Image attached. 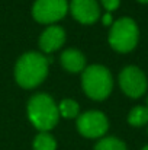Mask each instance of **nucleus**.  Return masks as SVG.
I'll return each mask as SVG.
<instances>
[{
    "label": "nucleus",
    "mask_w": 148,
    "mask_h": 150,
    "mask_svg": "<svg viewBox=\"0 0 148 150\" xmlns=\"http://www.w3.org/2000/svg\"><path fill=\"white\" fill-rule=\"evenodd\" d=\"M48 76V60L41 52L29 51L22 54L15 66L16 83L23 89L39 86Z\"/></svg>",
    "instance_id": "nucleus-1"
},
{
    "label": "nucleus",
    "mask_w": 148,
    "mask_h": 150,
    "mask_svg": "<svg viewBox=\"0 0 148 150\" xmlns=\"http://www.w3.org/2000/svg\"><path fill=\"white\" fill-rule=\"evenodd\" d=\"M26 112L31 124L39 130V133H48L60 120L58 105L48 93L34 95L28 102Z\"/></svg>",
    "instance_id": "nucleus-2"
},
{
    "label": "nucleus",
    "mask_w": 148,
    "mask_h": 150,
    "mask_svg": "<svg viewBox=\"0 0 148 150\" xmlns=\"http://www.w3.org/2000/svg\"><path fill=\"white\" fill-rule=\"evenodd\" d=\"M81 88L93 100H105L113 89V77L107 67L92 64L81 73Z\"/></svg>",
    "instance_id": "nucleus-3"
},
{
    "label": "nucleus",
    "mask_w": 148,
    "mask_h": 150,
    "mask_svg": "<svg viewBox=\"0 0 148 150\" xmlns=\"http://www.w3.org/2000/svg\"><path fill=\"white\" fill-rule=\"evenodd\" d=\"M107 41L113 50L121 54H126L135 50L140 41V29L137 22L132 18H119L112 23Z\"/></svg>",
    "instance_id": "nucleus-4"
},
{
    "label": "nucleus",
    "mask_w": 148,
    "mask_h": 150,
    "mask_svg": "<svg viewBox=\"0 0 148 150\" xmlns=\"http://www.w3.org/2000/svg\"><path fill=\"white\" fill-rule=\"evenodd\" d=\"M118 82H119V88L122 89V92L132 99H138L144 96L148 89L147 76L137 66L123 67L119 73Z\"/></svg>",
    "instance_id": "nucleus-5"
},
{
    "label": "nucleus",
    "mask_w": 148,
    "mask_h": 150,
    "mask_svg": "<svg viewBox=\"0 0 148 150\" xmlns=\"http://www.w3.org/2000/svg\"><path fill=\"white\" fill-rule=\"evenodd\" d=\"M68 12L67 0H35L32 6V18L44 25H55Z\"/></svg>",
    "instance_id": "nucleus-6"
},
{
    "label": "nucleus",
    "mask_w": 148,
    "mask_h": 150,
    "mask_svg": "<svg viewBox=\"0 0 148 150\" xmlns=\"http://www.w3.org/2000/svg\"><path fill=\"white\" fill-rule=\"evenodd\" d=\"M77 131L86 139H102L109 130L107 117L100 111H87L77 117Z\"/></svg>",
    "instance_id": "nucleus-7"
},
{
    "label": "nucleus",
    "mask_w": 148,
    "mask_h": 150,
    "mask_svg": "<svg viewBox=\"0 0 148 150\" xmlns=\"http://www.w3.org/2000/svg\"><path fill=\"white\" fill-rule=\"evenodd\" d=\"M68 9L73 18L84 25L95 23L100 18V6L96 0H71Z\"/></svg>",
    "instance_id": "nucleus-8"
},
{
    "label": "nucleus",
    "mask_w": 148,
    "mask_h": 150,
    "mask_svg": "<svg viewBox=\"0 0 148 150\" xmlns=\"http://www.w3.org/2000/svg\"><path fill=\"white\" fill-rule=\"evenodd\" d=\"M65 42V31L58 25H49L39 37V48L45 54L58 51Z\"/></svg>",
    "instance_id": "nucleus-9"
},
{
    "label": "nucleus",
    "mask_w": 148,
    "mask_h": 150,
    "mask_svg": "<svg viewBox=\"0 0 148 150\" xmlns=\"http://www.w3.org/2000/svg\"><path fill=\"white\" fill-rule=\"evenodd\" d=\"M60 63L68 73H80L86 69V58L77 48H67L62 51Z\"/></svg>",
    "instance_id": "nucleus-10"
},
{
    "label": "nucleus",
    "mask_w": 148,
    "mask_h": 150,
    "mask_svg": "<svg viewBox=\"0 0 148 150\" xmlns=\"http://www.w3.org/2000/svg\"><path fill=\"white\" fill-rule=\"evenodd\" d=\"M128 124L132 127H144L148 124V108L145 105L134 106L128 114Z\"/></svg>",
    "instance_id": "nucleus-11"
},
{
    "label": "nucleus",
    "mask_w": 148,
    "mask_h": 150,
    "mask_svg": "<svg viewBox=\"0 0 148 150\" xmlns=\"http://www.w3.org/2000/svg\"><path fill=\"white\" fill-rule=\"evenodd\" d=\"M60 117L62 118H77L80 115V106L73 99H62L58 105Z\"/></svg>",
    "instance_id": "nucleus-12"
},
{
    "label": "nucleus",
    "mask_w": 148,
    "mask_h": 150,
    "mask_svg": "<svg viewBox=\"0 0 148 150\" xmlns=\"http://www.w3.org/2000/svg\"><path fill=\"white\" fill-rule=\"evenodd\" d=\"M32 147L34 150H57V142L49 133H39L35 136Z\"/></svg>",
    "instance_id": "nucleus-13"
},
{
    "label": "nucleus",
    "mask_w": 148,
    "mask_h": 150,
    "mask_svg": "<svg viewBox=\"0 0 148 150\" xmlns=\"http://www.w3.org/2000/svg\"><path fill=\"white\" fill-rule=\"evenodd\" d=\"M95 150H128L123 140L118 137H102L96 143Z\"/></svg>",
    "instance_id": "nucleus-14"
},
{
    "label": "nucleus",
    "mask_w": 148,
    "mask_h": 150,
    "mask_svg": "<svg viewBox=\"0 0 148 150\" xmlns=\"http://www.w3.org/2000/svg\"><path fill=\"white\" fill-rule=\"evenodd\" d=\"M100 4L105 7V10L107 13H110V12H113V10H116L119 7L121 0H100Z\"/></svg>",
    "instance_id": "nucleus-15"
},
{
    "label": "nucleus",
    "mask_w": 148,
    "mask_h": 150,
    "mask_svg": "<svg viewBox=\"0 0 148 150\" xmlns=\"http://www.w3.org/2000/svg\"><path fill=\"white\" fill-rule=\"evenodd\" d=\"M102 22H103V25H105V26H112V23H113L115 21H113L112 15L106 12V13L103 15V18H102Z\"/></svg>",
    "instance_id": "nucleus-16"
},
{
    "label": "nucleus",
    "mask_w": 148,
    "mask_h": 150,
    "mask_svg": "<svg viewBox=\"0 0 148 150\" xmlns=\"http://www.w3.org/2000/svg\"><path fill=\"white\" fill-rule=\"evenodd\" d=\"M138 3H142V4H148V0H137Z\"/></svg>",
    "instance_id": "nucleus-17"
},
{
    "label": "nucleus",
    "mask_w": 148,
    "mask_h": 150,
    "mask_svg": "<svg viewBox=\"0 0 148 150\" xmlns=\"http://www.w3.org/2000/svg\"><path fill=\"white\" fill-rule=\"evenodd\" d=\"M141 150H148V144H147V146H144V147H142Z\"/></svg>",
    "instance_id": "nucleus-18"
},
{
    "label": "nucleus",
    "mask_w": 148,
    "mask_h": 150,
    "mask_svg": "<svg viewBox=\"0 0 148 150\" xmlns=\"http://www.w3.org/2000/svg\"><path fill=\"white\" fill-rule=\"evenodd\" d=\"M147 108H148V98H147Z\"/></svg>",
    "instance_id": "nucleus-19"
},
{
    "label": "nucleus",
    "mask_w": 148,
    "mask_h": 150,
    "mask_svg": "<svg viewBox=\"0 0 148 150\" xmlns=\"http://www.w3.org/2000/svg\"><path fill=\"white\" fill-rule=\"evenodd\" d=\"M147 131H148V130H147Z\"/></svg>",
    "instance_id": "nucleus-20"
}]
</instances>
